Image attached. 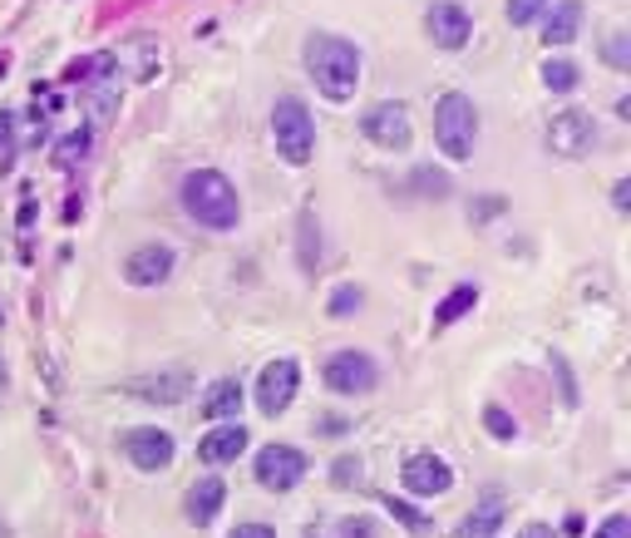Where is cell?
<instances>
[{
  "label": "cell",
  "instance_id": "ba28073f",
  "mask_svg": "<svg viewBox=\"0 0 631 538\" xmlns=\"http://www.w3.org/2000/svg\"><path fill=\"white\" fill-rule=\"evenodd\" d=\"M296 390H301V366H296L291 356L266 360L262 376H256V410H262V415H282L296 400Z\"/></svg>",
  "mask_w": 631,
  "mask_h": 538
},
{
  "label": "cell",
  "instance_id": "d6a6232c",
  "mask_svg": "<svg viewBox=\"0 0 631 538\" xmlns=\"http://www.w3.org/2000/svg\"><path fill=\"white\" fill-rule=\"evenodd\" d=\"M518 538H558V528H548V524H523Z\"/></svg>",
  "mask_w": 631,
  "mask_h": 538
},
{
  "label": "cell",
  "instance_id": "7c38bea8",
  "mask_svg": "<svg viewBox=\"0 0 631 538\" xmlns=\"http://www.w3.org/2000/svg\"><path fill=\"white\" fill-rule=\"evenodd\" d=\"M173 262H177V252L168 248V242H144V248H134L124 257V277L134 282V287H158V282L173 277Z\"/></svg>",
  "mask_w": 631,
  "mask_h": 538
},
{
  "label": "cell",
  "instance_id": "5b68a950",
  "mask_svg": "<svg viewBox=\"0 0 631 538\" xmlns=\"http://www.w3.org/2000/svg\"><path fill=\"white\" fill-rule=\"evenodd\" d=\"M321 380L335 396H370V390L380 386V366H375V356H365V351H335V356L325 360Z\"/></svg>",
  "mask_w": 631,
  "mask_h": 538
},
{
  "label": "cell",
  "instance_id": "7402d4cb",
  "mask_svg": "<svg viewBox=\"0 0 631 538\" xmlns=\"http://www.w3.org/2000/svg\"><path fill=\"white\" fill-rule=\"evenodd\" d=\"M503 11H508L513 31H523V25H538V21H542V11H548V0H508Z\"/></svg>",
  "mask_w": 631,
  "mask_h": 538
},
{
  "label": "cell",
  "instance_id": "9c48e42d",
  "mask_svg": "<svg viewBox=\"0 0 631 538\" xmlns=\"http://www.w3.org/2000/svg\"><path fill=\"white\" fill-rule=\"evenodd\" d=\"M592 144H597V119L582 110H562L548 119V153H558V159H582V153H592Z\"/></svg>",
  "mask_w": 631,
  "mask_h": 538
},
{
  "label": "cell",
  "instance_id": "e575fe53",
  "mask_svg": "<svg viewBox=\"0 0 631 538\" xmlns=\"http://www.w3.org/2000/svg\"><path fill=\"white\" fill-rule=\"evenodd\" d=\"M0 386H5V366H0Z\"/></svg>",
  "mask_w": 631,
  "mask_h": 538
},
{
  "label": "cell",
  "instance_id": "3957f363",
  "mask_svg": "<svg viewBox=\"0 0 631 538\" xmlns=\"http://www.w3.org/2000/svg\"><path fill=\"white\" fill-rule=\"evenodd\" d=\"M434 144H439V153L454 163L473 159V144H479V110H473L469 94H459V90L439 94V104H434Z\"/></svg>",
  "mask_w": 631,
  "mask_h": 538
},
{
  "label": "cell",
  "instance_id": "ac0fdd59",
  "mask_svg": "<svg viewBox=\"0 0 631 538\" xmlns=\"http://www.w3.org/2000/svg\"><path fill=\"white\" fill-rule=\"evenodd\" d=\"M498 528H503V499H498V489H489V499L459 524V538H489V534H498Z\"/></svg>",
  "mask_w": 631,
  "mask_h": 538
},
{
  "label": "cell",
  "instance_id": "2e32d148",
  "mask_svg": "<svg viewBox=\"0 0 631 538\" xmlns=\"http://www.w3.org/2000/svg\"><path fill=\"white\" fill-rule=\"evenodd\" d=\"M222 504H227V484L217 474H207V479H197L193 489H187V504H183V514L193 518L197 528H207L217 514H222Z\"/></svg>",
  "mask_w": 631,
  "mask_h": 538
},
{
  "label": "cell",
  "instance_id": "5bb4252c",
  "mask_svg": "<svg viewBox=\"0 0 631 538\" xmlns=\"http://www.w3.org/2000/svg\"><path fill=\"white\" fill-rule=\"evenodd\" d=\"M242 449H246V430L237 425V420H227V425H213L203 439H197V459H203V465H213V469L232 465Z\"/></svg>",
  "mask_w": 631,
  "mask_h": 538
},
{
  "label": "cell",
  "instance_id": "f1b7e54d",
  "mask_svg": "<svg viewBox=\"0 0 631 538\" xmlns=\"http://www.w3.org/2000/svg\"><path fill=\"white\" fill-rule=\"evenodd\" d=\"M385 508H390V514H394V518H404V524H410V528H414V534H424V528H429V524H424V518H420V514H414V508H410V504H400V499H394V494H385Z\"/></svg>",
  "mask_w": 631,
  "mask_h": 538
},
{
  "label": "cell",
  "instance_id": "e0dca14e",
  "mask_svg": "<svg viewBox=\"0 0 631 538\" xmlns=\"http://www.w3.org/2000/svg\"><path fill=\"white\" fill-rule=\"evenodd\" d=\"M203 415L213 420V425H227L232 415H242V386H237V380H213L203 396Z\"/></svg>",
  "mask_w": 631,
  "mask_h": 538
},
{
  "label": "cell",
  "instance_id": "836d02e7",
  "mask_svg": "<svg viewBox=\"0 0 631 538\" xmlns=\"http://www.w3.org/2000/svg\"><path fill=\"white\" fill-rule=\"evenodd\" d=\"M611 203H617V213H627V203H631V179H621V183H617V193H611Z\"/></svg>",
  "mask_w": 631,
  "mask_h": 538
},
{
  "label": "cell",
  "instance_id": "8992f818",
  "mask_svg": "<svg viewBox=\"0 0 631 538\" xmlns=\"http://www.w3.org/2000/svg\"><path fill=\"white\" fill-rule=\"evenodd\" d=\"M118 449H124L128 465L144 469V474H158V469H168V465H173V455H177L173 435H168V430H158V425H134V430H124V435H118Z\"/></svg>",
  "mask_w": 631,
  "mask_h": 538
},
{
  "label": "cell",
  "instance_id": "4fadbf2b",
  "mask_svg": "<svg viewBox=\"0 0 631 538\" xmlns=\"http://www.w3.org/2000/svg\"><path fill=\"white\" fill-rule=\"evenodd\" d=\"M424 31H429V41L439 45V50H463L469 45V11L463 5H454V0H439V5H429V15H424Z\"/></svg>",
  "mask_w": 631,
  "mask_h": 538
},
{
  "label": "cell",
  "instance_id": "7a4b0ae2",
  "mask_svg": "<svg viewBox=\"0 0 631 538\" xmlns=\"http://www.w3.org/2000/svg\"><path fill=\"white\" fill-rule=\"evenodd\" d=\"M177 198H183L187 218L203 222L207 232H232L242 222V198H237L232 179L222 169H193L177 188Z\"/></svg>",
  "mask_w": 631,
  "mask_h": 538
},
{
  "label": "cell",
  "instance_id": "4dcf8cb0",
  "mask_svg": "<svg viewBox=\"0 0 631 538\" xmlns=\"http://www.w3.org/2000/svg\"><path fill=\"white\" fill-rule=\"evenodd\" d=\"M227 538H276V528L272 524H237Z\"/></svg>",
  "mask_w": 631,
  "mask_h": 538
},
{
  "label": "cell",
  "instance_id": "30bf717a",
  "mask_svg": "<svg viewBox=\"0 0 631 538\" xmlns=\"http://www.w3.org/2000/svg\"><path fill=\"white\" fill-rule=\"evenodd\" d=\"M400 484H404V494H414V499H434V494H449L454 489V469L444 465L434 449H414L400 465Z\"/></svg>",
  "mask_w": 631,
  "mask_h": 538
},
{
  "label": "cell",
  "instance_id": "d6986e66",
  "mask_svg": "<svg viewBox=\"0 0 631 538\" xmlns=\"http://www.w3.org/2000/svg\"><path fill=\"white\" fill-rule=\"evenodd\" d=\"M187 386H193V376L187 370H163L158 380H134V396L144 400H163V405H173V400L187 396Z\"/></svg>",
  "mask_w": 631,
  "mask_h": 538
},
{
  "label": "cell",
  "instance_id": "ffe728a7",
  "mask_svg": "<svg viewBox=\"0 0 631 538\" xmlns=\"http://www.w3.org/2000/svg\"><path fill=\"white\" fill-rule=\"evenodd\" d=\"M473 307H479V287L459 282V287H454L449 297H444L439 307H434V327H439V331H444V327H454V321H459L463 311H473Z\"/></svg>",
  "mask_w": 631,
  "mask_h": 538
},
{
  "label": "cell",
  "instance_id": "277c9868",
  "mask_svg": "<svg viewBox=\"0 0 631 538\" xmlns=\"http://www.w3.org/2000/svg\"><path fill=\"white\" fill-rule=\"evenodd\" d=\"M272 144L286 163H296V169L311 163V153H316V119L301 100H291V94H282V100L272 104Z\"/></svg>",
  "mask_w": 631,
  "mask_h": 538
},
{
  "label": "cell",
  "instance_id": "52a82bcc",
  "mask_svg": "<svg viewBox=\"0 0 631 538\" xmlns=\"http://www.w3.org/2000/svg\"><path fill=\"white\" fill-rule=\"evenodd\" d=\"M252 474H256V484L272 489V494H291L306 479V455L296 445H266L262 455H256Z\"/></svg>",
  "mask_w": 631,
  "mask_h": 538
},
{
  "label": "cell",
  "instance_id": "8fae6325",
  "mask_svg": "<svg viewBox=\"0 0 631 538\" xmlns=\"http://www.w3.org/2000/svg\"><path fill=\"white\" fill-rule=\"evenodd\" d=\"M365 139L375 144V149H410L414 144V124H410V110L404 104H394V100H385V104H375L370 114H365Z\"/></svg>",
  "mask_w": 631,
  "mask_h": 538
},
{
  "label": "cell",
  "instance_id": "83f0119b",
  "mask_svg": "<svg viewBox=\"0 0 631 538\" xmlns=\"http://www.w3.org/2000/svg\"><path fill=\"white\" fill-rule=\"evenodd\" d=\"M607 65H611V70H627V65H631V41H627V35H611V41H607Z\"/></svg>",
  "mask_w": 631,
  "mask_h": 538
},
{
  "label": "cell",
  "instance_id": "603a6c76",
  "mask_svg": "<svg viewBox=\"0 0 631 538\" xmlns=\"http://www.w3.org/2000/svg\"><path fill=\"white\" fill-rule=\"evenodd\" d=\"M483 430H489L493 439H513V435H518V420H513L503 405H489V410H483Z\"/></svg>",
  "mask_w": 631,
  "mask_h": 538
},
{
  "label": "cell",
  "instance_id": "d4e9b609",
  "mask_svg": "<svg viewBox=\"0 0 631 538\" xmlns=\"http://www.w3.org/2000/svg\"><path fill=\"white\" fill-rule=\"evenodd\" d=\"M15 163V114L0 110V169Z\"/></svg>",
  "mask_w": 631,
  "mask_h": 538
},
{
  "label": "cell",
  "instance_id": "cb8c5ba5",
  "mask_svg": "<svg viewBox=\"0 0 631 538\" xmlns=\"http://www.w3.org/2000/svg\"><path fill=\"white\" fill-rule=\"evenodd\" d=\"M360 301H365V291L360 287H335L331 291V317H351V311H360Z\"/></svg>",
  "mask_w": 631,
  "mask_h": 538
},
{
  "label": "cell",
  "instance_id": "1f68e13d",
  "mask_svg": "<svg viewBox=\"0 0 631 538\" xmlns=\"http://www.w3.org/2000/svg\"><path fill=\"white\" fill-rule=\"evenodd\" d=\"M341 534H345V538H370L375 528H370V518H345V524H341Z\"/></svg>",
  "mask_w": 631,
  "mask_h": 538
},
{
  "label": "cell",
  "instance_id": "44dd1931",
  "mask_svg": "<svg viewBox=\"0 0 631 538\" xmlns=\"http://www.w3.org/2000/svg\"><path fill=\"white\" fill-rule=\"evenodd\" d=\"M542 84L552 94H572L577 90V65L572 60H542Z\"/></svg>",
  "mask_w": 631,
  "mask_h": 538
},
{
  "label": "cell",
  "instance_id": "6da1fadb",
  "mask_svg": "<svg viewBox=\"0 0 631 538\" xmlns=\"http://www.w3.org/2000/svg\"><path fill=\"white\" fill-rule=\"evenodd\" d=\"M306 75L331 104H351L360 90V50L341 35H306Z\"/></svg>",
  "mask_w": 631,
  "mask_h": 538
},
{
  "label": "cell",
  "instance_id": "484cf974",
  "mask_svg": "<svg viewBox=\"0 0 631 538\" xmlns=\"http://www.w3.org/2000/svg\"><path fill=\"white\" fill-rule=\"evenodd\" d=\"M65 139L69 144H59V153H55L59 163H74V159H84V153H89V129H74V134H65Z\"/></svg>",
  "mask_w": 631,
  "mask_h": 538
},
{
  "label": "cell",
  "instance_id": "9a60e30c",
  "mask_svg": "<svg viewBox=\"0 0 631 538\" xmlns=\"http://www.w3.org/2000/svg\"><path fill=\"white\" fill-rule=\"evenodd\" d=\"M577 31H582V0H558L552 11H542V45H548V50L572 45Z\"/></svg>",
  "mask_w": 631,
  "mask_h": 538
},
{
  "label": "cell",
  "instance_id": "f546056e",
  "mask_svg": "<svg viewBox=\"0 0 631 538\" xmlns=\"http://www.w3.org/2000/svg\"><path fill=\"white\" fill-rule=\"evenodd\" d=\"M351 479H360V459H355V455L335 459V484H351Z\"/></svg>",
  "mask_w": 631,
  "mask_h": 538
},
{
  "label": "cell",
  "instance_id": "4316f807",
  "mask_svg": "<svg viewBox=\"0 0 631 538\" xmlns=\"http://www.w3.org/2000/svg\"><path fill=\"white\" fill-rule=\"evenodd\" d=\"M592 538H631V518H627V514H607Z\"/></svg>",
  "mask_w": 631,
  "mask_h": 538
}]
</instances>
